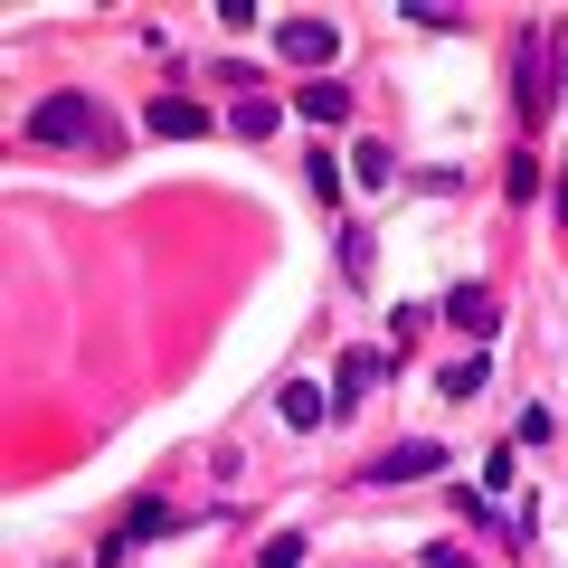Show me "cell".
Here are the masks:
<instances>
[{"instance_id": "obj_1", "label": "cell", "mask_w": 568, "mask_h": 568, "mask_svg": "<svg viewBox=\"0 0 568 568\" xmlns=\"http://www.w3.org/2000/svg\"><path fill=\"white\" fill-rule=\"evenodd\" d=\"M29 142H77V152H114V123H104V104L95 95H77V85H67V95H39L29 104Z\"/></svg>"}, {"instance_id": "obj_2", "label": "cell", "mask_w": 568, "mask_h": 568, "mask_svg": "<svg viewBox=\"0 0 568 568\" xmlns=\"http://www.w3.org/2000/svg\"><path fill=\"white\" fill-rule=\"evenodd\" d=\"M426 474H446V446L436 436H407V446L369 455V484H426Z\"/></svg>"}, {"instance_id": "obj_3", "label": "cell", "mask_w": 568, "mask_h": 568, "mask_svg": "<svg viewBox=\"0 0 568 568\" xmlns=\"http://www.w3.org/2000/svg\"><path fill=\"white\" fill-rule=\"evenodd\" d=\"M275 48H284L294 67H313V77H323V67L342 58V29H332V20H313V10H304V20H284V29H275Z\"/></svg>"}, {"instance_id": "obj_4", "label": "cell", "mask_w": 568, "mask_h": 568, "mask_svg": "<svg viewBox=\"0 0 568 568\" xmlns=\"http://www.w3.org/2000/svg\"><path fill=\"white\" fill-rule=\"evenodd\" d=\"M549 95H559L549 85V29H521V114L549 123Z\"/></svg>"}, {"instance_id": "obj_5", "label": "cell", "mask_w": 568, "mask_h": 568, "mask_svg": "<svg viewBox=\"0 0 568 568\" xmlns=\"http://www.w3.org/2000/svg\"><path fill=\"white\" fill-rule=\"evenodd\" d=\"M446 323H455V332H474V342H493V332H503L493 284H455V294H446Z\"/></svg>"}, {"instance_id": "obj_6", "label": "cell", "mask_w": 568, "mask_h": 568, "mask_svg": "<svg viewBox=\"0 0 568 568\" xmlns=\"http://www.w3.org/2000/svg\"><path fill=\"white\" fill-rule=\"evenodd\" d=\"M275 417L294 426V436H313V426L332 417V388H313V379H284V388H275Z\"/></svg>"}, {"instance_id": "obj_7", "label": "cell", "mask_w": 568, "mask_h": 568, "mask_svg": "<svg viewBox=\"0 0 568 568\" xmlns=\"http://www.w3.org/2000/svg\"><path fill=\"white\" fill-rule=\"evenodd\" d=\"M369 379H379V351H342V369H332V407H342V417H351Z\"/></svg>"}, {"instance_id": "obj_8", "label": "cell", "mask_w": 568, "mask_h": 568, "mask_svg": "<svg viewBox=\"0 0 568 568\" xmlns=\"http://www.w3.org/2000/svg\"><path fill=\"white\" fill-rule=\"evenodd\" d=\"M152 133H171V142H200V133H209V114H200L190 95H162V104H152Z\"/></svg>"}, {"instance_id": "obj_9", "label": "cell", "mask_w": 568, "mask_h": 568, "mask_svg": "<svg viewBox=\"0 0 568 568\" xmlns=\"http://www.w3.org/2000/svg\"><path fill=\"white\" fill-rule=\"evenodd\" d=\"M484 379H493V351H465V361H446V369H436V388H446V398H474Z\"/></svg>"}, {"instance_id": "obj_10", "label": "cell", "mask_w": 568, "mask_h": 568, "mask_svg": "<svg viewBox=\"0 0 568 568\" xmlns=\"http://www.w3.org/2000/svg\"><path fill=\"white\" fill-rule=\"evenodd\" d=\"M351 171H361V190H388V181H398V152H388V142H361Z\"/></svg>"}, {"instance_id": "obj_11", "label": "cell", "mask_w": 568, "mask_h": 568, "mask_svg": "<svg viewBox=\"0 0 568 568\" xmlns=\"http://www.w3.org/2000/svg\"><path fill=\"white\" fill-rule=\"evenodd\" d=\"M294 114H313V123H342V114H351V95H342V85H332V77H313Z\"/></svg>"}, {"instance_id": "obj_12", "label": "cell", "mask_w": 568, "mask_h": 568, "mask_svg": "<svg viewBox=\"0 0 568 568\" xmlns=\"http://www.w3.org/2000/svg\"><path fill=\"white\" fill-rule=\"evenodd\" d=\"M426 332H436V304H398V313H388V342H398V351H417Z\"/></svg>"}, {"instance_id": "obj_13", "label": "cell", "mask_w": 568, "mask_h": 568, "mask_svg": "<svg viewBox=\"0 0 568 568\" xmlns=\"http://www.w3.org/2000/svg\"><path fill=\"white\" fill-rule=\"evenodd\" d=\"M227 123H237L246 142H265V133H275L284 114H275V104H265V95H237V104H227Z\"/></svg>"}, {"instance_id": "obj_14", "label": "cell", "mask_w": 568, "mask_h": 568, "mask_svg": "<svg viewBox=\"0 0 568 568\" xmlns=\"http://www.w3.org/2000/svg\"><path fill=\"white\" fill-rule=\"evenodd\" d=\"M171 521H181V511H171V503H133V521H123V540H162Z\"/></svg>"}, {"instance_id": "obj_15", "label": "cell", "mask_w": 568, "mask_h": 568, "mask_svg": "<svg viewBox=\"0 0 568 568\" xmlns=\"http://www.w3.org/2000/svg\"><path fill=\"white\" fill-rule=\"evenodd\" d=\"M342 275H351V284L369 275V227H342Z\"/></svg>"}, {"instance_id": "obj_16", "label": "cell", "mask_w": 568, "mask_h": 568, "mask_svg": "<svg viewBox=\"0 0 568 568\" xmlns=\"http://www.w3.org/2000/svg\"><path fill=\"white\" fill-rule=\"evenodd\" d=\"M407 20H417V29H465V10H446V0H407Z\"/></svg>"}, {"instance_id": "obj_17", "label": "cell", "mask_w": 568, "mask_h": 568, "mask_svg": "<svg viewBox=\"0 0 568 568\" xmlns=\"http://www.w3.org/2000/svg\"><path fill=\"white\" fill-rule=\"evenodd\" d=\"M265 568H304V530H275L265 540Z\"/></svg>"}, {"instance_id": "obj_18", "label": "cell", "mask_w": 568, "mask_h": 568, "mask_svg": "<svg viewBox=\"0 0 568 568\" xmlns=\"http://www.w3.org/2000/svg\"><path fill=\"white\" fill-rule=\"evenodd\" d=\"M426 568H474V559H465V540H436V549H426Z\"/></svg>"}]
</instances>
